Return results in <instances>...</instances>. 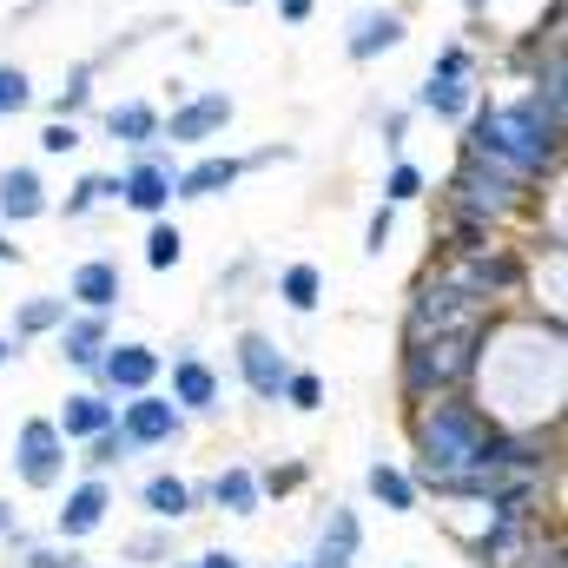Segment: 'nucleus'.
Returning <instances> with one entry per match:
<instances>
[{
  "mask_svg": "<svg viewBox=\"0 0 568 568\" xmlns=\"http://www.w3.org/2000/svg\"><path fill=\"white\" fill-rule=\"evenodd\" d=\"M496 417L469 397V390H449V397H429L410 404V449H417V489L436 476H463V469H489V443H496Z\"/></svg>",
  "mask_w": 568,
  "mask_h": 568,
  "instance_id": "nucleus-1",
  "label": "nucleus"
},
{
  "mask_svg": "<svg viewBox=\"0 0 568 568\" xmlns=\"http://www.w3.org/2000/svg\"><path fill=\"white\" fill-rule=\"evenodd\" d=\"M536 199H542V185H523V179H509V172H496V165H483L469 152H456V165L436 185V212L443 219H469V225H489V232H503L523 212H536Z\"/></svg>",
  "mask_w": 568,
  "mask_h": 568,
  "instance_id": "nucleus-2",
  "label": "nucleus"
},
{
  "mask_svg": "<svg viewBox=\"0 0 568 568\" xmlns=\"http://www.w3.org/2000/svg\"><path fill=\"white\" fill-rule=\"evenodd\" d=\"M483 331H489V324H483ZM483 331L404 337V351H397V397H404V410H410V404H429V397H449V390H469V384H476Z\"/></svg>",
  "mask_w": 568,
  "mask_h": 568,
  "instance_id": "nucleus-3",
  "label": "nucleus"
},
{
  "mask_svg": "<svg viewBox=\"0 0 568 568\" xmlns=\"http://www.w3.org/2000/svg\"><path fill=\"white\" fill-rule=\"evenodd\" d=\"M436 272L449 284H463L476 304H489V311H509L523 291H529V258L516 252V245H503V239H489V245H476V252H456V258H436Z\"/></svg>",
  "mask_w": 568,
  "mask_h": 568,
  "instance_id": "nucleus-4",
  "label": "nucleus"
},
{
  "mask_svg": "<svg viewBox=\"0 0 568 568\" xmlns=\"http://www.w3.org/2000/svg\"><path fill=\"white\" fill-rule=\"evenodd\" d=\"M496 311L476 304L463 284H449L436 265H424V278L404 297V337H449V331H483Z\"/></svg>",
  "mask_w": 568,
  "mask_h": 568,
  "instance_id": "nucleus-5",
  "label": "nucleus"
},
{
  "mask_svg": "<svg viewBox=\"0 0 568 568\" xmlns=\"http://www.w3.org/2000/svg\"><path fill=\"white\" fill-rule=\"evenodd\" d=\"M232 120H239V100H232L225 87H185V93L172 100V113L159 120V145H172V152H205V145H219L232 133Z\"/></svg>",
  "mask_w": 568,
  "mask_h": 568,
  "instance_id": "nucleus-6",
  "label": "nucleus"
},
{
  "mask_svg": "<svg viewBox=\"0 0 568 568\" xmlns=\"http://www.w3.org/2000/svg\"><path fill=\"white\" fill-rule=\"evenodd\" d=\"M172 179H179V159H172V145H145L133 152L120 172H113V205H126V212H140V219H165L179 199H172Z\"/></svg>",
  "mask_w": 568,
  "mask_h": 568,
  "instance_id": "nucleus-7",
  "label": "nucleus"
},
{
  "mask_svg": "<svg viewBox=\"0 0 568 568\" xmlns=\"http://www.w3.org/2000/svg\"><path fill=\"white\" fill-rule=\"evenodd\" d=\"M67 449H73V443L53 429V417H27V424L13 429V456H7V463H13V476H20V489H40V496H47V489L67 483Z\"/></svg>",
  "mask_w": 568,
  "mask_h": 568,
  "instance_id": "nucleus-8",
  "label": "nucleus"
},
{
  "mask_svg": "<svg viewBox=\"0 0 568 568\" xmlns=\"http://www.w3.org/2000/svg\"><path fill=\"white\" fill-rule=\"evenodd\" d=\"M87 377H93L106 397H140V390H159V377H165V351L145 344V337H113Z\"/></svg>",
  "mask_w": 568,
  "mask_h": 568,
  "instance_id": "nucleus-9",
  "label": "nucleus"
},
{
  "mask_svg": "<svg viewBox=\"0 0 568 568\" xmlns=\"http://www.w3.org/2000/svg\"><path fill=\"white\" fill-rule=\"evenodd\" d=\"M404 40H410V7H357L344 20V60L351 67H377Z\"/></svg>",
  "mask_w": 568,
  "mask_h": 568,
  "instance_id": "nucleus-10",
  "label": "nucleus"
},
{
  "mask_svg": "<svg viewBox=\"0 0 568 568\" xmlns=\"http://www.w3.org/2000/svg\"><path fill=\"white\" fill-rule=\"evenodd\" d=\"M232 371H239V384H245L258 404H278L284 377H291V351H284L272 331H239V337H232Z\"/></svg>",
  "mask_w": 568,
  "mask_h": 568,
  "instance_id": "nucleus-11",
  "label": "nucleus"
},
{
  "mask_svg": "<svg viewBox=\"0 0 568 568\" xmlns=\"http://www.w3.org/2000/svg\"><path fill=\"white\" fill-rule=\"evenodd\" d=\"M120 436L140 449H172L185 436V410L165 397V390H140V397H120Z\"/></svg>",
  "mask_w": 568,
  "mask_h": 568,
  "instance_id": "nucleus-12",
  "label": "nucleus"
},
{
  "mask_svg": "<svg viewBox=\"0 0 568 568\" xmlns=\"http://www.w3.org/2000/svg\"><path fill=\"white\" fill-rule=\"evenodd\" d=\"M239 185H245V159H239V152H219V145H205V152H192V159L179 165V179H172V199L199 205V199H225V192H239Z\"/></svg>",
  "mask_w": 568,
  "mask_h": 568,
  "instance_id": "nucleus-13",
  "label": "nucleus"
},
{
  "mask_svg": "<svg viewBox=\"0 0 568 568\" xmlns=\"http://www.w3.org/2000/svg\"><path fill=\"white\" fill-rule=\"evenodd\" d=\"M106 516H113V483L106 476H80V483H67V503L53 509V536L60 542H87V536L106 529Z\"/></svg>",
  "mask_w": 568,
  "mask_h": 568,
  "instance_id": "nucleus-14",
  "label": "nucleus"
},
{
  "mask_svg": "<svg viewBox=\"0 0 568 568\" xmlns=\"http://www.w3.org/2000/svg\"><path fill=\"white\" fill-rule=\"evenodd\" d=\"M165 397H172L185 417H212V410H225V377L185 344V351L172 357V390H165Z\"/></svg>",
  "mask_w": 568,
  "mask_h": 568,
  "instance_id": "nucleus-15",
  "label": "nucleus"
},
{
  "mask_svg": "<svg viewBox=\"0 0 568 568\" xmlns=\"http://www.w3.org/2000/svg\"><path fill=\"white\" fill-rule=\"evenodd\" d=\"M47 212H53V192H47L40 165H0V225L20 232V225H33Z\"/></svg>",
  "mask_w": 568,
  "mask_h": 568,
  "instance_id": "nucleus-16",
  "label": "nucleus"
},
{
  "mask_svg": "<svg viewBox=\"0 0 568 568\" xmlns=\"http://www.w3.org/2000/svg\"><path fill=\"white\" fill-rule=\"evenodd\" d=\"M67 304L73 311H120L126 304V272L120 258H80L67 272Z\"/></svg>",
  "mask_w": 568,
  "mask_h": 568,
  "instance_id": "nucleus-17",
  "label": "nucleus"
},
{
  "mask_svg": "<svg viewBox=\"0 0 568 568\" xmlns=\"http://www.w3.org/2000/svg\"><path fill=\"white\" fill-rule=\"evenodd\" d=\"M106 344H113V311H67V324L53 331V351H60L73 371H93Z\"/></svg>",
  "mask_w": 568,
  "mask_h": 568,
  "instance_id": "nucleus-18",
  "label": "nucleus"
},
{
  "mask_svg": "<svg viewBox=\"0 0 568 568\" xmlns=\"http://www.w3.org/2000/svg\"><path fill=\"white\" fill-rule=\"evenodd\" d=\"M159 120H165V106L159 100H113L106 113H100V133L113 145H126V152H145V145H159Z\"/></svg>",
  "mask_w": 568,
  "mask_h": 568,
  "instance_id": "nucleus-19",
  "label": "nucleus"
},
{
  "mask_svg": "<svg viewBox=\"0 0 568 568\" xmlns=\"http://www.w3.org/2000/svg\"><path fill=\"white\" fill-rule=\"evenodd\" d=\"M140 509L152 523H185V516H199L205 509V483H185V476H172V469H159V476H145L140 489Z\"/></svg>",
  "mask_w": 568,
  "mask_h": 568,
  "instance_id": "nucleus-20",
  "label": "nucleus"
},
{
  "mask_svg": "<svg viewBox=\"0 0 568 568\" xmlns=\"http://www.w3.org/2000/svg\"><path fill=\"white\" fill-rule=\"evenodd\" d=\"M120 424V397H106L100 384L93 390H67V404L53 410V429L67 436V443H87V436H100V429Z\"/></svg>",
  "mask_w": 568,
  "mask_h": 568,
  "instance_id": "nucleus-21",
  "label": "nucleus"
},
{
  "mask_svg": "<svg viewBox=\"0 0 568 568\" xmlns=\"http://www.w3.org/2000/svg\"><path fill=\"white\" fill-rule=\"evenodd\" d=\"M476 100H483L476 80H429L424 73V87L410 93V113H417V120H436V126H463Z\"/></svg>",
  "mask_w": 568,
  "mask_h": 568,
  "instance_id": "nucleus-22",
  "label": "nucleus"
},
{
  "mask_svg": "<svg viewBox=\"0 0 568 568\" xmlns=\"http://www.w3.org/2000/svg\"><path fill=\"white\" fill-rule=\"evenodd\" d=\"M205 503H212V509H225V516H239V523H245V516H258V509H265L258 469H252V463H225V469L205 483Z\"/></svg>",
  "mask_w": 568,
  "mask_h": 568,
  "instance_id": "nucleus-23",
  "label": "nucleus"
},
{
  "mask_svg": "<svg viewBox=\"0 0 568 568\" xmlns=\"http://www.w3.org/2000/svg\"><path fill=\"white\" fill-rule=\"evenodd\" d=\"M364 489H371V503L390 509V516H417V503H424L417 476H410L404 463H390V456H377V463L364 469Z\"/></svg>",
  "mask_w": 568,
  "mask_h": 568,
  "instance_id": "nucleus-24",
  "label": "nucleus"
},
{
  "mask_svg": "<svg viewBox=\"0 0 568 568\" xmlns=\"http://www.w3.org/2000/svg\"><path fill=\"white\" fill-rule=\"evenodd\" d=\"M67 311H73V304H67V291H33V297H20V304H13V331H7V337H13V344L53 337V331L67 324Z\"/></svg>",
  "mask_w": 568,
  "mask_h": 568,
  "instance_id": "nucleus-25",
  "label": "nucleus"
},
{
  "mask_svg": "<svg viewBox=\"0 0 568 568\" xmlns=\"http://www.w3.org/2000/svg\"><path fill=\"white\" fill-rule=\"evenodd\" d=\"M93 93H100V60H73L60 73V87L47 93V120H80L93 106Z\"/></svg>",
  "mask_w": 568,
  "mask_h": 568,
  "instance_id": "nucleus-26",
  "label": "nucleus"
},
{
  "mask_svg": "<svg viewBox=\"0 0 568 568\" xmlns=\"http://www.w3.org/2000/svg\"><path fill=\"white\" fill-rule=\"evenodd\" d=\"M357 556H364V523H357V509H331L311 568H357Z\"/></svg>",
  "mask_w": 568,
  "mask_h": 568,
  "instance_id": "nucleus-27",
  "label": "nucleus"
},
{
  "mask_svg": "<svg viewBox=\"0 0 568 568\" xmlns=\"http://www.w3.org/2000/svg\"><path fill=\"white\" fill-rule=\"evenodd\" d=\"M278 304L284 311H297V317H311V311L324 304V265H311V258L278 265Z\"/></svg>",
  "mask_w": 568,
  "mask_h": 568,
  "instance_id": "nucleus-28",
  "label": "nucleus"
},
{
  "mask_svg": "<svg viewBox=\"0 0 568 568\" xmlns=\"http://www.w3.org/2000/svg\"><path fill=\"white\" fill-rule=\"evenodd\" d=\"M100 205H113V172H80V179L67 185V199H53V212H60L67 225H80V219H93Z\"/></svg>",
  "mask_w": 568,
  "mask_h": 568,
  "instance_id": "nucleus-29",
  "label": "nucleus"
},
{
  "mask_svg": "<svg viewBox=\"0 0 568 568\" xmlns=\"http://www.w3.org/2000/svg\"><path fill=\"white\" fill-rule=\"evenodd\" d=\"M377 192H384V205H397V212H404V205L429 199V172L417 165V159H404V152H397V159L384 165V185H377Z\"/></svg>",
  "mask_w": 568,
  "mask_h": 568,
  "instance_id": "nucleus-30",
  "label": "nucleus"
},
{
  "mask_svg": "<svg viewBox=\"0 0 568 568\" xmlns=\"http://www.w3.org/2000/svg\"><path fill=\"white\" fill-rule=\"evenodd\" d=\"M179 258H185V232L172 225V212L165 219H145V265L152 272H179Z\"/></svg>",
  "mask_w": 568,
  "mask_h": 568,
  "instance_id": "nucleus-31",
  "label": "nucleus"
},
{
  "mask_svg": "<svg viewBox=\"0 0 568 568\" xmlns=\"http://www.w3.org/2000/svg\"><path fill=\"white\" fill-rule=\"evenodd\" d=\"M324 397H331V384H324L317 371L291 364V377H284V390H278V404H284V410H297V417H317V410H324Z\"/></svg>",
  "mask_w": 568,
  "mask_h": 568,
  "instance_id": "nucleus-32",
  "label": "nucleus"
},
{
  "mask_svg": "<svg viewBox=\"0 0 568 568\" xmlns=\"http://www.w3.org/2000/svg\"><path fill=\"white\" fill-rule=\"evenodd\" d=\"M424 73H429V80H476V73H483V60H476V47H469V40H443V47L429 53Z\"/></svg>",
  "mask_w": 568,
  "mask_h": 568,
  "instance_id": "nucleus-33",
  "label": "nucleus"
},
{
  "mask_svg": "<svg viewBox=\"0 0 568 568\" xmlns=\"http://www.w3.org/2000/svg\"><path fill=\"white\" fill-rule=\"evenodd\" d=\"M126 456H133V443H126L120 424H113V429H100V436H87V456H80V463H87V476H113Z\"/></svg>",
  "mask_w": 568,
  "mask_h": 568,
  "instance_id": "nucleus-34",
  "label": "nucleus"
},
{
  "mask_svg": "<svg viewBox=\"0 0 568 568\" xmlns=\"http://www.w3.org/2000/svg\"><path fill=\"white\" fill-rule=\"evenodd\" d=\"M40 93H33V73L20 67V60H0V120H13V113H27Z\"/></svg>",
  "mask_w": 568,
  "mask_h": 568,
  "instance_id": "nucleus-35",
  "label": "nucleus"
},
{
  "mask_svg": "<svg viewBox=\"0 0 568 568\" xmlns=\"http://www.w3.org/2000/svg\"><path fill=\"white\" fill-rule=\"evenodd\" d=\"M80 145H87L80 120H47V126H40V159H73Z\"/></svg>",
  "mask_w": 568,
  "mask_h": 568,
  "instance_id": "nucleus-36",
  "label": "nucleus"
},
{
  "mask_svg": "<svg viewBox=\"0 0 568 568\" xmlns=\"http://www.w3.org/2000/svg\"><path fill=\"white\" fill-rule=\"evenodd\" d=\"M126 562H172V523H152L126 542Z\"/></svg>",
  "mask_w": 568,
  "mask_h": 568,
  "instance_id": "nucleus-37",
  "label": "nucleus"
},
{
  "mask_svg": "<svg viewBox=\"0 0 568 568\" xmlns=\"http://www.w3.org/2000/svg\"><path fill=\"white\" fill-rule=\"evenodd\" d=\"M390 239H397V205L377 199V212H371V225H364V258H384Z\"/></svg>",
  "mask_w": 568,
  "mask_h": 568,
  "instance_id": "nucleus-38",
  "label": "nucleus"
},
{
  "mask_svg": "<svg viewBox=\"0 0 568 568\" xmlns=\"http://www.w3.org/2000/svg\"><path fill=\"white\" fill-rule=\"evenodd\" d=\"M304 483H311V469H304V463H272V469H258L265 503H272V496H291V489H304Z\"/></svg>",
  "mask_w": 568,
  "mask_h": 568,
  "instance_id": "nucleus-39",
  "label": "nucleus"
},
{
  "mask_svg": "<svg viewBox=\"0 0 568 568\" xmlns=\"http://www.w3.org/2000/svg\"><path fill=\"white\" fill-rule=\"evenodd\" d=\"M410 120H417L410 106H390V113L377 120V133H384V152H390V159H397V152H404V140H410Z\"/></svg>",
  "mask_w": 568,
  "mask_h": 568,
  "instance_id": "nucleus-40",
  "label": "nucleus"
},
{
  "mask_svg": "<svg viewBox=\"0 0 568 568\" xmlns=\"http://www.w3.org/2000/svg\"><path fill=\"white\" fill-rule=\"evenodd\" d=\"M20 568H80V556H73V542H67V549H33V542H27V549H20Z\"/></svg>",
  "mask_w": 568,
  "mask_h": 568,
  "instance_id": "nucleus-41",
  "label": "nucleus"
},
{
  "mask_svg": "<svg viewBox=\"0 0 568 568\" xmlns=\"http://www.w3.org/2000/svg\"><path fill=\"white\" fill-rule=\"evenodd\" d=\"M239 159H245V172H265V165H291V159H297V145H258V152H239Z\"/></svg>",
  "mask_w": 568,
  "mask_h": 568,
  "instance_id": "nucleus-42",
  "label": "nucleus"
},
{
  "mask_svg": "<svg viewBox=\"0 0 568 568\" xmlns=\"http://www.w3.org/2000/svg\"><path fill=\"white\" fill-rule=\"evenodd\" d=\"M272 7H278L284 27H311L317 20V0H272Z\"/></svg>",
  "mask_w": 568,
  "mask_h": 568,
  "instance_id": "nucleus-43",
  "label": "nucleus"
},
{
  "mask_svg": "<svg viewBox=\"0 0 568 568\" xmlns=\"http://www.w3.org/2000/svg\"><path fill=\"white\" fill-rule=\"evenodd\" d=\"M185 568H245V562H239V556H232V549H205V556H199V562H185Z\"/></svg>",
  "mask_w": 568,
  "mask_h": 568,
  "instance_id": "nucleus-44",
  "label": "nucleus"
},
{
  "mask_svg": "<svg viewBox=\"0 0 568 568\" xmlns=\"http://www.w3.org/2000/svg\"><path fill=\"white\" fill-rule=\"evenodd\" d=\"M20 258H27V252H20V245H13V232L0 225V265H20Z\"/></svg>",
  "mask_w": 568,
  "mask_h": 568,
  "instance_id": "nucleus-45",
  "label": "nucleus"
},
{
  "mask_svg": "<svg viewBox=\"0 0 568 568\" xmlns=\"http://www.w3.org/2000/svg\"><path fill=\"white\" fill-rule=\"evenodd\" d=\"M20 529V516H13V503H0V536H13Z\"/></svg>",
  "mask_w": 568,
  "mask_h": 568,
  "instance_id": "nucleus-46",
  "label": "nucleus"
},
{
  "mask_svg": "<svg viewBox=\"0 0 568 568\" xmlns=\"http://www.w3.org/2000/svg\"><path fill=\"white\" fill-rule=\"evenodd\" d=\"M13 357H20V344H13V337H7V331H0V371H7V364H13Z\"/></svg>",
  "mask_w": 568,
  "mask_h": 568,
  "instance_id": "nucleus-47",
  "label": "nucleus"
},
{
  "mask_svg": "<svg viewBox=\"0 0 568 568\" xmlns=\"http://www.w3.org/2000/svg\"><path fill=\"white\" fill-rule=\"evenodd\" d=\"M489 7H496V0H463V13H469V20H483Z\"/></svg>",
  "mask_w": 568,
  "mask_h": 568,
  "instance_id": "nucleus-48",
  "label": "nucleus"
},
{
  "mask_svg": "<svg viewBox=\"0 0 568 568\" xmlns=\"http://www.w3.org/2000/svg\"><path fill=\"white\" fill-rule=\"evenodd\" d=\"M225 7H265V0H225Z\"/></svg>",
  "mask_w": 568,
  "mask_h": 568,
  "instance_id": "nucleus-49",
  "label": "nucleus"
},
{
  "mask_svg": "<svg viewBox=\"0 0 568 568\" xmlns=\"http://www.w3.org/2000/svg\"><path fill=\"white\" fill-rule=\"evenodd\" d=\"M291 568H311V562H291Z\"/></svg>",
  "mask_w": 568,
  "mask_h": 568,
  "instance_id": "nucleus-50",
  "label": "nucleus"
},
{
  "mask_svg": "<svg viewBox=\"0 0 568 568\" xmlns=\"http://www.w3.org/2000/svg\"><path fill=\"white\" fill-rule=\"evenodd\" d=\"M404 568H417V562H404Z\"/></svg>",
  "mask_w": 568,
  "mask_h": 568,
  "instance_id": "nucleus-51",
  "label": "nucleus"
}]
</instances>
